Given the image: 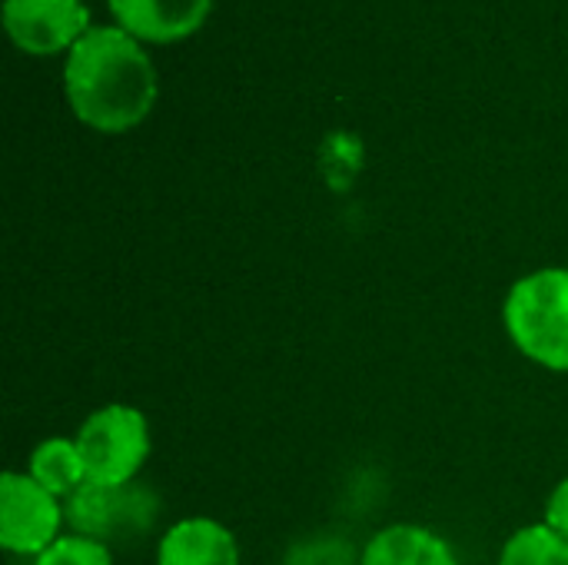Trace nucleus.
Wrapping results in <instances>:
<instances>
[{"instance_id": "obj_13", "label": "nucleus", "mask_w": 568, "mask_h": 565, "mask_svg": "<svg viewBox=\"0 0 568 565\" xmlns=\"http://www.w3.org/2000/svg\"><path fill=\"white\" fill-rule=\"evenodd\" d=\"M286 565H349V546L343 543H306L290 553Z\"/></svg>"}, {"instance_id": "obj_8", "label": "nucleus", "mask_w": 568, "mask_h": 565, "mask_svg": "<svg viewBox=\"0 0 568 565\" xmlns=\"http://www.w3.org/2000/svg\"><path fill=\"white\" fill-rule=\"evenodd\" d=\"M156 565H240V546L236 536L206 519H183L160 539Z\"/></svg>"}, {"instance_id": "obj_3", "label": "nucleus", "mask_w": 568, "mask_h": 565, "mask_svg": "<svg viewBox=\"0 0 568 565\" xmlns=\"http://www.w3.org/2000/svg\"><path fill=\"white\" fill-rule=\"evenodd\" d=\"M77 446L83 456L87 483L126 486L150 456L146 416L123 403L103 406L87 416V423L77 433Z\"/></svg>"}, {"instance_id": "obj_5", "label": "nucleus", "mask_w": 568, "mask_h": 565, "mask_svg": "<svg viewBox=\"0 0 568 565\" xmlns=\"http://www.w3.org/2000/svg\"><path fill=\"white\" fill-rule=\"evenodd\" d=\"M63 506L33 476L3 473L0 480V546L17 556H40L57 543Z\"/></svg>"}, {"instance_id": "obj_12", "label": "nucleus", "mask_w": 568, "mask_h": 565, "mask_svg": "<svg viewBox=\"0 0 568 565\" xmlns=\"http://www.w3.org/2000/svg\"><path fill=\"white\" fill-rule=\"evenodd\" d=\"M33 565H113L106 543L87 536H60Z\"/></svg>"}, {"instance_id": "obj_7", "label": "nucleus", "mask_w": 568, "mask_h": 565, "mask_svg": "<svg viewBox=\"0 0 568 565\" xmlns=\"http://www.w3.org/2000/svg\"><path fill=\"white\" fill-rule=\"evenodd\" d=\"M116 27L146 43H173L203 27L213 0H106Z\"/></svg>"}, {"instance_id": "obj_1", "label": "nucleus", "mask_w": 568, "mask_h": 565, "mask_svg": "<svg viewBox=\"0 0 568 565\" xmlns=\"http://www.w3.org/2000/svg\"><path fill=\"white\" fill-rule=\"evenodd\" d=\"M67 103L100 133H123L146 120L156 103V70L123 27H90L67 53Z\"/></svg>"}, {"instance_id": "obj_9", "label": "nucleus", "mask_w": 568, "mask_h": 565, "mask_svg": "<svg viewBox=\"0 0 568 565\" xmlns=\"http://www.w3.org/2000/svg\"><path fill=\"white\" fill-rule=\"evenodd\" d=\"M359 565H459L446 539L423 526H389L363 553Z\"/></svg>"}, {"instance_id": "obj_11", "label": "nucleus", "mask_w": 568, "mask_h": 565, "mask_svg": "<svg viewBox=\"0 0 568 565\" xmlns=\"http://www.w3.org/2000/svg\"><path fill=\"white\" fill-rule=\"evenodd\" d=\"M499 565H568V539L546 523L526 526L506 543Z\"/></svg>"}, {"instance_id": "obj_6", "label": "nucleus", "mask_w": 568, "mask_h": 565, "mask_svg": "<svg viewBox=\"0 0 568 565\" xmlns=\"http://www.w3.org/2000/svg\"><path fill=\"white\" fill-rule=\"evenodd\" d=\"M3 27L27 53H70L90 30V10L80 0H3Z\"/></svg>"}, {"instance_id": "obj_14", "label": "nucleus", "mask_w": 568, "mask_h": 565, "mask_svg": "<svg viewBox=\"0 0 568 565\" xmlns=\"http://www.w3.org/2000/svg\"><path fill=\"white\" fill-rule=\"evenodd\" d=\"M546 526H552L559 536L568 539V480H562L556 486V493L549 496V506H546Z\"/></svg>"}, {"instance_id": "obj_10", "label": "nucleus", "mask_w": 568, "mask_h": 565, "mask_svg": "<svg viewBox=\"0 0 568 565\" xmlns=\"http://www.w3.org/2000/svg\"><path fill=\"white\" fill-rule=\"evenodd\" d=\"M47 493L53 496H73L87 483L83 456L77 440H47L30 456V473Z\"/></svg>"}, {"instance_id": "obj_4", "label": "nucleus", "mask_w": 568, "mask_h": 565, "mask_svg": "<svg viewBox=\"0 0 568 565\" xmlns=\"http://www.w3.org/2000/svg\"><path fill=\"white\" fill-rule=\"evenodd\" d=\"M160 503L146 486H100L83 483L73 496H67L63 516L77 536L87 539H113V536H136L146 533Z\"/></svg>"}, {"instance_id": "obj_2", "label": "nucleus", "mask_w": 568, "mask_h": 565, "mask_svg": "<svg viewBox=\"0 0 568 565\" xmlns=\"http://www.w3.org/2000/svg\"><path fill=\"white\" fill-rule=\"evenodd\" d=\"M506 330L539 366L568 373V270L523 276L506 296Z\"/></svg>"}]
</instances>
